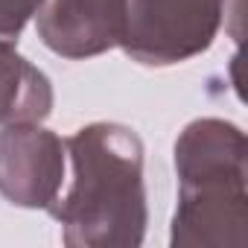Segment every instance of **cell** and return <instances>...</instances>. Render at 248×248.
Wrapping results in <instances>:
<instances>
[{
  "instance_id": "6da1fadb",
  "label": "cell",
  "mask_w": 248,
  "mask_h": 248,
  "mask_svg": "<svg viewBox=\"0 0 248 248\" xmlns=\"http://www.w3.org/2000/svg\"><path fill=\"white\" fill-rule=\"evenodd\" d=\"M73 184L47 213L70 248H138L146 236L143 143L120 123H91L64 140Z\"/></svg>"
},
{
  "instance_id": "7a4b0ae2",
  "label": "cell",
  "mask_w": 248,
  "mask_h": 248,
  "mask_svg": "<svg viewBox=\"0 0 248 248\" xmlns=\"http://www.w3.org/2000/svg\"><path fill=\"white\" fill-rule=\"evenodd\" d=\"M175 248H242L248 239L245 135L216 117L193 120L175 140Z\"/></svg>"
},
{
  "instance_id": "3957f363",
  "label": "cell",
  "mask_w": 248,
  "mask_h": 248,
  "mask_svg": "<svg viewBox=\"0 0 248 248\" xmlns=\"http://www.w3.org/2000/svg\"><path fill=\"white\" fill-rule=\"evenodd\" d=\"M225 0H129L120 47L146 67L204 53L222 27Z\"/></svg>"
},
{
  "instance_id": "277c9868",
  "label": "cell",
  "mask_w": 248,
  "mask_h": 248,
  "mask_svg": "<svg viewBox=\"0 0 248 248\" xmlns=\"http://www.w3.org/2000/svg\"><path fill=\"white\" fill-rule=\"evenodd\" d=\"M64 181V140L41 123L0 129V196L15 207L47 210Z\"/></svg>"
},
{
  "instance_id": "5b68a950",
  "label": "cell",
  "mask_w": 248,
  "mask_h": 248,
  "mask_svg": "<svg viewBox=\"0 0 248 248\" xmlns=\"http://www.w3.org/2000/svg\"><path fill=\"white\" fill-rule=\"evenodd\" d=\"M129 0H44L35 12L38 38L64 59H91L120 47Z\"/></svg>"
},
{
  "instance_id": "8992f818",
  "label": "cell",
  "mask_w": 248,
  "mask_h": 248,
  "mask_svg": "<svg viewBox=\"0 0 248 248\" xmlns=\"http://www.w3.org/2000/svg\"><path fill=\"white\" fill-rule=\"evenodd\" d=\"M53 82L12 41L0 38V126L41 123L53 111Z\"/></svg>"
},
{
  "instance_id": "52a82bcc",
  "label": "cell",
  "mask_w": 248,
  "mask_h": 248,
  "mask_svg": "<svg viewBox=\"0 0 248 248\" xmlns=\"http://www.w3.org/2000/svg\"><path fill=\"white\" fill-rule=\"evenodd\" d=\"M44 0H0V38H18Z\"/></svg>"
}]
</instances>
